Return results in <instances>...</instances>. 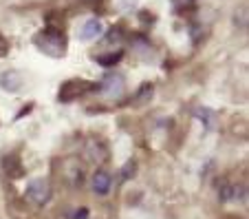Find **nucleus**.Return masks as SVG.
<instances>
[{"instance_id": "f257e3e1", "label": "nucleus", "mask_w": 249, "mask_h": 219, "mask_svg": "<svg viewBox=\"0 0 249 219\" xmlns=\"http://www.w3.org/2000/svg\"><path fill=\"white\" fill-rule=\"evenodd\" d=\"M36 47L40 49L42 53L53 58H62L64 56V49H66V40L60 31H51V29H44L36 36Z\"/></svg>"}, {"instance_id": "f03ea898", "label": "nucleus", "mask_w": 249, "mask_h": 219, "mask_svg": "<svg viewBox=\"0 0 249 219\" xmlns=\"http://www.w3.org/2000/svg\"><path fill=\"white\" fill-rule=\"evenodd\" d=\"M24 195H27V199L31 201V204L47 206L49 201H51V197H53V191H51V184H49L47 179L38 177V179H31L27 184V188H24Z\"/></svg>"}, {"instance_id": "7ed1b4c3", "label": "nucleus", "mask_w": 249, "mask_h": 219, "mask_svg": "<svg viewBox=\"0 0 249 219\" xmlns=\"http://www.w3.org/2000/svg\"><path fill=\"white\" fill-rule=\"evenodd\" d=\"M93 86H97V84H90V82H86V80H69V82H64L62 84V89H60V93H57V100L60 102H75L77 98H82L84 93H89Z\"/></svg>"}, {"instance_id": "20e7f679", "label": "nucleus", "mask_w": 249, "mask_h": 219, "mask_svg": "<svg viewBox=\"0 0 249 219\" xmlns=\"http://www.w3.org/2000/svg\"><path fill=\"white\" fill-rule=\"evenodd\" d=\"M99 86H102L99 91H102L106 98H119V96L124 93V78H122V76H115V73H110V76L106 78V80H104Z\"/></svg>"}, {"instance_id": "39448f33", "label": "nucleus", "mask_w": 249, "mask_h": 219, "mask_svg": "<svg viewBox=\"0 0 249 219\" xmlns=\"http://www.w3.org/2000/svg\"><path fill=\"white\" fill-rule=\"evenodd\" d=\"M102 34H104V22L99 18H90L82 24L80 38L84 40V42H90V40H97Z\"/></svg>"}, {"instance_id": "423d86ee", "label": "nucleus", "mask_w": 249, "mask_h": 219, "mask_svg": "<svg viewBox=\"0 0 249 219\" xmlns=\"http://www.w3.org/2000/svg\"><path fill=\"white\" fill-rule=\"evenodd\" d=\"M0 86L5 91H9V93H16L22 86V76L16 69H7V71L0 73Z\"/></svg>"}, {"instance_id": "0eeeda50", "label": "nucleus", "mask_w": 249, "mask_h": 219, "mask_svg": "<svg viewBox=\"0 0 249 219\" xmlns=\"http://www.w3.org/2000/svg\"><path fill=\"white\" fill-rule=\"evenodd\" d=\"M110 184H113V179H110V175L106 171H97L93 175V179H90V186H93V191L97 195H108Z\"/></svg>"}, {"instance_id": "6e6552de", "label": "nucleus", "mask_w": 249, "mask_h": 219, "mask_svg": "<svg viewBox=\"0 0 249 219\" xmlns=\"http://www.w3.org/2000/svg\"><path fill=\"white\" fill-rule=\"evenodd\" d=\"M122 58H124V51H110V53H106V56H97V62L102 67H115Z\"/></svg>"}, {"instance_id": "1a4fd4ad", "label": "nucleus", "mask_w": 249, "mask_h": 219, "mask_svg": "<svg viewBox=\"0 0 249 219\" xmlns=\"http://www.w3.org/2000/svg\"><path fill=\"white\" fill-rule=\"evenodd\" d=\"M7 51H9V42H7V40L2 38V36H0V58L5 56Z\"/></svg>"}, {"instance_id": "9d476101", "label": "nucleus", "mask_w": 249, "mask_h": 219, "mask_svg": "<svg viewBox=\"0 0 249 219\" xmlns=\"http://www.w3.org/2000/svg\"><path fill=\"white\" fill-rule=\"evenodd\" d=\"M86 217H89V210L80 208V213H75V217H73V219H86Z\"/></svg>"}]
</instances>
